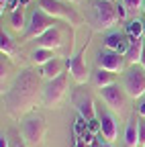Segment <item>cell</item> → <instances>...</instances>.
<instances>
[{
	"label": "cell",
	"mask_w": 145,
	"mask_h": 147,
	"mask_svg": "<svg viewBox=\"0 0 145 147\" xmlns=\"http://www.w3.org/2000/svg\"><path fill=\"white\" fill-rule=\"evenodd\" d=\"M39 8L45 10L51 16H55V18H63L69 25H80L82 23V16L74 8H69L63 2H59V0H39Z\"/></svg>",
	"instance_id": "6"
},
{
	"label": "cell",
	"mask_w": 145,
	"mask_h": 147,
	"mask_svg": "<svg viewBox=\"0 0 145 147\" xmlns=\"http://www.w3.org/2000/svg\"><path fill=\"white\" fill-rule=\"evenodd\" d=\"M100 96L106 102V106L111 110H123L125 108V100H127V92L123 86L119 84H111V86H104L100 88Z\"/></svg>",
	"instance_id": "8"
},
{
	"label": "cell",
	"mask_w": 145,
	"mask_h": 147,
	"mask_svg": "<svg viewBox=\"0 0 145 147\" xmlns=\"http://www.w3.org/2000/svg\"><path fill=\"white\" fill-rule=\"evenodd\" d=\"M10 27L14 29V31H23L27 25H25V12L23 10H14L12 14H10Z\"/></svg>",
	"instance_id": "20"
},
{
	"label": "cell",
	"mask_w": 145,
	"mask_h": 147,
	"mask_svg": "<svg viewBox=\"0 0 145 147\" xmlns=\"http://www.w3.org/2000/svg\"><path fill=\"white\" fill-rule=\"evenodd\" d=\"M141 65L145 67V53H143V59H141Z\"/></svg>",
	"instance_id": "30"
},
{
	"label": "cell",
	"mask_w": 145,
	"mask_h": 147,
	"mask_svg": "<svg viewBox=\"0 0 145 147\" xmlns=\"http://www.w3.org/2000/svg\"><path fill=\"white\" fill-rule=\"evenodd\" d=\"M55 21H57V18L47 14L45 10H41V8L35 10L31 14V18H29L27 29H25V39H37V37H41L45 31L55 27Z\"/></svg>",
	"instance_id": "5"
},
{
	"label": "cell",
	"mask_w": 145,
	"mask_h": 147,
	"mask_svg": "<svg viewBox=\"0 0 145 147\" xmlns=\"http://www.w3.org/2000/svg\"><path fill=\"white\" fill-rule=\"evenodd\" d=\"M14 147H27V145H25V143H16Z\"/></svg>",
	"instance_id": "29"
},
{
	"label": "cell",
	"mask_w": 145,
	"mask_h": 147,
	"mask_svg": "<svg viewBox=\"0 0 145 147\" xmlns=\"http://www.w3.org/2000/svg\"><path fill=\"white\" fill-rule=\"evenodd\" d=\"M65 90H67V76L61 74L55 80H47V84L41 90V102L47 108H53L55 104L61 102V98L65 96Z\"/></svg>",
	"instance_id": "4"
},
{
	"label": "cell",
	"mask_w": 145,
	"mask_h": 147,
	"mask_svg": "<svg viewBox=\"0 0 145 147\" xmlns=\"http://www.w3.org/2000/svg\"><path fill=\"white\" fill-rule=\"evenodd\" d=\"M111 2H113V0H111Z\"/></svg>",
	"instance_id": "36"
},
{
	"label": "cell",
	"mask_w": 145,
	"mask_h": 147,
	"mask_svg": "<svg viewBox=\"0 0 145 147\" xmlns=\"http://www.w3.org/2000/svg\"><path fill=\"white\" fill-rule=\"evenodd\" d=\"M143 39H145V25H143Z\"/></svg>",
	"instance_id": "32"
},
{
	"label": "cell",
	"mask_w": 145,
	"mask_h": 147,
	"mask_svg": "<svg viewBox=\"0 0 145 147\" xmlns=\"http://www.w3.org/2000/svg\"><path fill=\"white\" fill-rule=\"evenodd\" d=\"M139 145H145V123H139Z\"/></svg>",
	"instance_id": "25"
},
{
	"label": "cell",
	"mask_w": 145,
	"mask_h": 147,
	"mask_svg": "<svg viewBox=\"0 0 145 147\" xmlns=\"http://www.w3.org/2000/svg\"><path fill=\"white\" fill-rule=\"evenodd\" d=\"M92 84H94L98 90H100V88H104V86H111V84H115V74L98 67V69L92 74Z\"/></svg>",
	"instance_id": "17"
},
{
	"label": "cell",
	"mask_w": 145,
	"mask_h": 147,
	"mask_svg": "<svg viewBox=\"0 0 145 147\" xmlns=\"http://www.w3.org/2000/svg\"><path fill=\"white\" fill-rule=\"evenodd\" d=\"M100 147H111V145H108V143H102V145H100Z\"/></svg>",
	"instance_id": "31"
},
{
	"label": "cell",
	"mask_w": 145,
	"mask_h": 147,
	"mask_svg": "<svg viewBox=\"0 0 145 147\" xmlns=\"http://www.w3.org/2000/svg\"><path fill=\"white\" fill-rule=\"evenodd\" d=\"M63 45V41H61V33H59V29L57 27H53V29H49V31H45L41 37H37V47H43V49H59Z\"/></svg>",
	"instance_id": "12"
},
{
	"label": "cell",
	"mask_w": 145,
	"mask_h": 147,
	"mask_svg": "<svg viewBox=\"0 0 145 147\" xmlns=\"http://www.w3.org/2000/svg\"><path fill=\"white\" fill-rule=\"evenodd\" d=\"M39 78H41V74L33 71V69H23L16 76L14 84L10 86V90L4 96L6 110L12 117H21L35 106L37 94H39Z\"/></svg>",
	"instance_id": "1"
},
{
	"label": "cell",
	"mask_w": 145,
	"mask_h": 147,
	"mask_svg": "<svg viewBox=\"0 0 145 147\" xmlns=\"http://www.w3.org/2000/svg\"><path fill=\"white\" fill-rule=\"evenodd\" d=\"M123 88L129 98H141L145 94V67L141 63L131 65L125 71L123 78Z\"/></svg>",
	"instance_id": "3"
},
{
	"label": "cell",
	"mask_w": 145,
	"mask_h": 147,
	"mask_svg": "<svg viewBox=\"0 0 145 147\" xmlns=\"http://www.w3.org/2000/svg\"><path fill=\"white\" fill-rule=\"evenodd\" d=\"M31 59L35 61V63H39V65H43V63H47V61H51L53 59V51L51 49H43V47H37L33 53H31Z\"/></svg>",
	"instance_id": "18"
},
{
	"label": "cell",
	"mask_w": 145,
	"mask_h": 147,
	"mask_svg": "<svg viewBox=\"0 0 145 147\" xmlns=\"http://www.w3.org/2000/svg\"><path fill=\"white\" fill-rule=\"evenodd\" d=\"M117 12H119V18H121V21H125L127 14H129V8H127V6L121 2V4H117Z\"/></svg>",
	"instance_id": "24"
},
{
	"label": "cell",
	"mask_w": 145,
	"mask_h": 147,
	"mask_svg": "<svg viewBox=\"0 0 145 147\" xmlns=\"http://www.w3.org/2000/svg\"><path fill=\"white\" fill-rule=\"evenodd\" d=\"M80 117L82 119H86V123H90V121H94V115H96V110H94V104H92V100H84V102H80Z\"/></svg>",
	"instance_id": "19"
},
{
	"label": "cell",
	"mask_w": 145,
	"mask_h": 147,
	"mask_svg": "<svg viewBox=\"0 0 145 147\" xmlns=\"http://www.w3.org/2000/svg\"><path fill=\"white\" fill-rule=\"evenodd\" d=\"M129 39H131V45H129V49H127V53H125V59H127V63L137 65V63H141L143 53H145L143 37H139V39H133V37H129Z\"/></svg>",
	"instance_id": "14"
},
{
	"label": "cell",
	"mask_w": 145,
	"mask_h": 147,
	"mask_svg": "<svg viewBox=\"0 0 145 147\" xmlns=\"http://www.w3.org/2000/svg\"><path fill=\"white\" fill-rule=\"evenodd\" d=\"M67 67H69V74H71V78H74L78 84H84L88 78H90V74H88V67L84 63V57H82V53L74 55L69 61H67Z\"/></svg>",
	"instance_id": "11"
},
{
	"label": "cell",
	"mask_w": 145,
	"mask_h": 147,
	"mask_svg": "<svg viewBox=\"0 0 145 147\" xmlns=\"http://www.w3.org/2000/svg\"><path fill=\"white\" fill-rule=\"evenodd\" d=\"M0 49H2L4 55H12L14 53V43H12V39L4 31H2V35H0Z\"/></svg>",
	"instance_id": "22"
},
{
	"label": "cell",
	"mask_w": 145,
	"mask_h": 147,
	"mask_svg": "<svg viewBox=\"0 0 145 147\" xmlns=\"http://www.w3.org/2000/svg\"><path fill=\"white\" fill-rule=\"evenodd\" d=\"M0 6H2V12L6 10V0H0Z\"/></svg>",
	"instance_id": "28"
},
{
	"label": "cell",
	"mask_w": 145,
	"mask_h": 147,
	"mask_svg": "<svg viewBox=\"0 0 145 147\" xmlns=\"http://www.w3.org/2000/svg\"><path fill=\"white\" fill-rule=\"evenodd\" d=\"M63 59H59V57H53L51 61H47V63H43L41 65V78H45V80H55L57 76H61L63 74Z\"/></svg>",
	"instance_id": "15"
},
{
	"label": "cell",
	"mask_w": 145,
	"mask_h": 147,
	"mask_svg": "<svg viewBox=\"0 0 145 147\" xmlns=\"http://www.w3.org/2000/svg\"><path fill=\"white\" fill-rule=\"evenodd\" d=\"M143 12H145V0H143Z\"/></svg>",
	"instance_id": "33"
},
{
	"label": "cell",
	"mask_w": 145,
	"mask_h": 147,
	"mask_svg": "<svg viewBox=\"0 0 145 147\" xmlns=\"http://www.w3.org/2000/svg\"><path fill=\"white\" fill-rule=\"evenodd\" d=\"M125 145L127 147H137L139 145V123L135 117H131V121L127 123L125 129Z\"/></svg>",
	"instance_id": "16"
},
{
	"label": "cell",
	"mask_w": 145,
	"mask_h": 147,
	"mask_svg": "<svg viewBox=\"0 0 145 147\" xmlns=\"http://www.w3.org/2000/svg\"><path fill=\"white\" fill-rule=\"evenodd\" d=\"M90 21L94 29H111L121 18L117 12V4L111 0H92L90 2Z\"/></svg>",
	"instance_id": "2"
},
{
	"label": "cell",
	"mask_w": 145,
	"mask_h": 147,
	"mask_svg": "<svg viewBox=\"0 0 145 147\" xmlns=\"http://www.w3.org/2000/svg\"><path fill=\"white\" fill-rule=\"evenodd\" d=\"M139 115H141V117H145V100L139 104Z\"/></svg>",
	"instance_id": "27"
},
{
	"label": "cell",
	"mask_w": 145,
	"mask_h": 147,
	"mask_svg": "<svg viewBox=\"0 0 145 147\" xmlns=\"http://www.w3.org/2000/svg\"><path fill=\"white\" fill-rule=\"evenodd\" d=\"M125 63H127L125 55H121V53H117V51H111V49L98 51V55H96V65H98L100 69L113 71V74L123 71V69H125Z\"/></svg>",
	"instance_id": "7"
},
{
	"label": "cell",
	"mask_w": 145,
	"mask_h": 147,
	"mask_svg": "<svg viewBox=\"0 0 145 147\" xmlns=\"http://www.w3.org/2000/svg\"><path fill=\"white\" fill-rule=\"evenodd\" d=\"M45 133V125L41 117H29L23 121V137L29 143H39Z\"/></svg>",
	"instance_id": "9"
},
{
	"label": "cell",
	"mask_w": 145,
	"mask_h": 147,
	"mask_svg": "<svg viewBox=\"0 0 145 147\" xmlns=\"http://www.w3.org/2000/svg\"><path fill=\"white\" fill-rule=\"evenodd\" d=\"M0 147H8V137H6V135L0 137Z\"/></svg>",
	"instance_id": "26"
},
{
	"label": "cell",
	"mask_w": 145,
	"mask_h": 147,
	"mask_svg": "<svg viewBox=\"0 0 145 147\" xmlns=\"http://www.w3.org/2000/svg\"><path fill=\"white\" fill-rule=\"evenodd\" d=\"M71 2H76V0H71Z\"/></svg>",
	"instance_id": "35"
},
{
	"label": "cell",
	"mask_w": 145,
	"mask_h": 147,
	"mask_svg": "<svg viewBox=\"0 0 145 147\" xmlns=\"http://www.w3.org/2000/svg\"><path fill=\"white\" fill-rule=\"evenodd\" d=\"M143 21H139V18H135V21H131L129 25H127V33H129L133 39H139V37H143Z\"/></svg>",
	"instance_id": "21"
},
{
	"label": "cell",
	"mask_w": 145,
	"mask_h": 147,
	"mask_svg": "<svg viewBox=\"0 0 145 147\" xmlns=\"http://www.w3.org/2000/svg\"><path fill=\"white\" fill-rule=\"evenodd\" d=\"M143 123H145V117H143Z\"/></svg>",
	"instance_id": "34"
},
{
	"label": "cell",
	"mask_w": 145,
	"mask_h": 147,
	"mask_svg": "<svg viewBox=\"0 0 145 147\" xmlns=\"http://www.w3.org/2000/svg\"><path fill=\"white\" fill-rule=\"evenodd\" d=\"M123 4L129 8V12H133L137 8H143V0H123Z\"/></svg>",
	"instance_id": "23"
},
{
	"label": "cell",
	"mask_w": 145,
	"mask_h": 147,
	"mask_svg": "<svg viewBox=\"0 0 145 147\" xmlns=\"http://www.w3.org/2000/svg\"><path fill=\"white\" fill-rule=\"evenodd\" d=\"M100 133H102V137L108 143L117 139V135H119V123H117V119L111 113H104L100 117Z\"/></svg>",
	"instance_id": "13"
},
{
	"label": "cell",
	"mask_w": 145,
	"mask_h": 147,
	"mask_svg": "<svg viewBox=\"0 0 145 147\" xmlns=\"http://www.w3.org/2000/svg\"><path fill=\"white\" fill-rule=\"evenodd\" d=\"M129 45H131V39H127V35L121 33V31H115V33H111V35L104 37V47L111 49V51H117L121 55L127 53Z\"/></svg>",
	"instance_id": "10"
}]
</instances>
